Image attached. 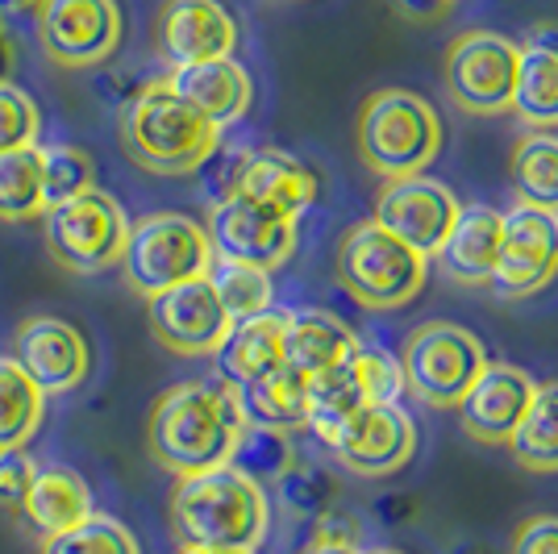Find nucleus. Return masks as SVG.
<instances>
[{
  "instance_id": "f257e3e1",
  "label": "nucleus",
  "mask_w": 558,
  "mask_h": 554,
  "mask_svg": "<svg viewBox=\"0 0 558 554\" xmlns=\"http://www.w3.org/2000/svg\"><path fill=\"white\" fill-rule=\"evenodd\" d=\"M242 425L246 421L230 384L184 380L155 400L146 417V450L175 480L201 475L230 462Z\"/></svg>"
},
{
  "instance_id": "f03ea898",
  "label": "nucleus",
  "mask_w": 558,
  "mask_h": 554,
  "mask_svg": "<svg viewBox=\"0 0 558 554\" xmlns=\"http://www.w3.org/2000/svg\"><path fill=\"white\" fill-rule=\"evenodd\" d=\"M271 526V505L263 484L238 467H213L201 475H180L171 492V533L196 551H258Z\"/></svg>"
},
{
  "instance_id": "7ed1b4c3",
  "label": "nucleus",
  "mask_w": 558,
  "mask_h": 554,
  "mask_svg": "<svg viewBox=\"0 0 558 554\" xmlns=\"http://www.w3.org/2000/svg\"><path fill=\"white\" fill-rule=\"evenodd\" d=\"M217 142L221 125L192 109L167 80L138 88L121 109V146L150 176H196Z\"/></svg>"
},
{
  "instance_id": "20e7f679",
  "label": "nucleus",
  "mask_w": 558,
  "mask_h": 554,
  "mask_svg": "<svg viewBox=\"0 0 558 554\" xmlns=\"http://www.w3.org/2000/svg\"><path fill=\"white\" fill-rule=\"evenodd\" d=\"M359 155L379 180L421 176L442 155V117L425 96L409 88H384L359 109Z\"/></svg>"
},
{
  "instance_id": "39448f33",
  "label": "nucleus",
  "mask_w": 558,
  "mask_h": 554,
  "mask_svg": "<svg viewBox=\"0 0 558 554\" xmlns=\"http://www.w3.org/2000/svg\"><path fill=\"white\" fill-rule=\"evenodd\" d=\"M425 276H429V258L409 242H400L392 230H384L375 217L350 226L347 238L338 242V279L372 313H392L417 301Z\"/></svg>"
},
{
  "instance_id": "423d86ee",
  "label": "nucleus",
  "mask_w": 558,
  "mask_h": 554,
  "mask_svg": "<svg viewBox=\"0 0 558 554\" xmlns=\"http://www.w3.org/2000/svg\"><path fill=\"white\" fill-rule=\"evenodd\" d=\"M213 242L205 226L187 213H146L130 221V238L121 251V276L142 301L167 292L184 279L209 276Z\"/></svg>"
},
{
  "instance_id": "0eeeda50",
  "label": "nucleus",
  "mask_w": 558,
  "mask_h": 554,
  "mask_svg": "<svg viewBox=\"0 0 558 554\" xmlns=\"http://www.w3.org/2000/svg\"><path fill=\"white\" fill-rule=\"evenodd\" d=\"M38 221L50 258L75 276H96L117 267L130 238V217L105 188H88L63 205L47 208Z\"/></svg>"
},
{
  "instance_id": "6e6552de",
  "label": "nucleus",
  "mask_w": 558,
  "mask_h": 554,
  "mask_svg": "<svg viewBox=\"0 0 558 554\" xmlns=\"http://www.w3.org/2000/svg\"><path fill=\"white\" fill-rule=\"evenodd\" d=\"M484 368H488L484 342L471 329L450 322L421 325L400 350L404 393H413L429 409H454Z\"/></svg>"
},
{
  "instance_id": "1a4fd4ad",
  "label": "nucleus",
  "mask_w": 558,
  "mask_h": 554,
  "mask_svg": "<svg viewBox=\"0 0 558 554\" xmlns=\"http://www.w3.org/2000/svg\"><path fill=\"white\" fill-rule=\"evenodd\" d=\"M304 396H308V430L322 434L329 425H338L342 417L359 413L363 405H400L404 371H400L396 354L359 342L342 363L308 375Z\"/></svg>"
},
{
  "instance_id": "9d476101",
  "label": "nucleus",
  "mask_w": 558,
  "mask_h": 554,
  "mask_svg": "<svg viewBox=\"0 0 558 554\" xmlns=\"http://www.w3.org/2000/svg\"><path fill=\"white\" fill-rule=\"evenodd\" d=\"M517 43L496 29H466L446 50V93L471 117H500L512 109Z\"/></svg>"
},
{
  "instance_id": "9b49d317",
  "label": "nucleus",
  "mask_w": 558,
  "mask_h": 554,
  "mask_svg": "<svg viewBox=\"0 0 558 554\" xmlns=\"http://www.w3.org/2000/svg\"><path fill=\"white\" fill-rule=\"evenodd\" d=\"M205 233L217 258L251 263L263 272L283 267L296 251V217H288L283 208L267 205L251 192H233L226 201L209 205Z\"/></svg>"
},
{
  "instance_id": "f8f14e48",
  "label": "nucleus",
  "mask_w": 558,
  "mask_h": 554,
  "mask_svg": "<svg viewBox=\"0 0 558 554\" xmlns=\"http://www.w3.org/2000/svg\"><path fill=\"white\" fill-rule=\"evenodd\" d=\"M317 438L350 475L363 480L392 475L417 455V425L400 405H363L359 413L342 417Z\"/></svg>"
},
{
  "instance_id": "ddd939ff",
  "label": "nucleus",
  "mask_w": 558,
  "mask_h": 554,
  "mask_svg": "<svg viewBox=\"0 0 558 554\" xmlns=\"http://www.w3.org/2000/svg\"><path fill=\"white\" fill-rule=\"evenodd\" d=\"M500 217V254L488 288L500 301H525L558 276V213L517 201Z\"/></svg>"
},
{
  "instance_id": "4468645a",
  "label": "nucleus",
  "mask_w": 558,
  "mask_h": 554,
  "mask_svg": "<svg viewBox=\"0 0 558 554\" xmlns=\"http://www.w3.org/2000/svg\"><path fill=\"white\" fill-rule=\"evenodd\" d=\"M38 47L54 68H100L121 47V4L117 0H43Z\"/></svg>"
},
{
  "instance_id": "2eb2a0df",
  "label": "nucleus",
  "mask_w": 558,
  "mask_h": 554,
  "mask_svg": "<svg viewBox=\"0 0 558 554\" xmlns=\"http://www.w3.org/2000/svg\"><path fill=\"white\" fill-rule=\"evenodd\" d=\"M146 322H150V334L159 338V347L184 359L213 354L233 325L205 276L146 297Z\"/></svg>"
},
{
  "instance_id": "dca6fc26",
  "label": "nucleus",
  "mask_w": 558,
  "mask_h": 554,
  "mask_svg": "<svg viewBox=\"0 0 558 554\" xmlns=\"http://www.w3.org/2000/svg\"><path fill=\"white\" fill-rule=\"evenodd\" d=\"M459 201L442 180L421 176H404V180H388V188L375 201V221L384 230H392L400 242H409L425 258H438L442 242L454 230L459 217Z\"/></svg>"
},
{
  "instance_id": "f3484780",
  "label": "nucleus",
  "mask_w": 558,
  "mask_h": 554,
  "mask_svg": "<svg viewBox=\"0 0 558 554\" xmlns=\"http://www.w3.org/2000/svg\"><path fill=\"white\" fill-rule=\"evenodd\" d=\"M13 363L47 396L75 393L93 371V347L71 322L54 313L25 317L13 334Z\"/></svg>"
},
{
  "instance_id": "a211bd4d",
  "label": "nucleus",
  "mask_w": 558,
  "mask_h": 554,
  "mask_svg": "<svg viewBox=\"0 0 558 554\" xmlns=\"http://www.w3.org/2000/svg\"><path fill=\"white\" fill-rule=\"evenodd\" d=\"M534 388L537 380L530 371L512 368V363H488L480 371V380L466 388L463 400L454 405L463 434L484 446H509L530 400H534Z\"/></svg>"
},
{
  "instance_id": "6ab92c4d",
  "label": "nucleus",
  "mask_w": 558,
  "mask_h": 554,
  "mask_svg": "<svg viewBox=\"0 0 558 554\" xmlns=\"http://www.w3.org/2000/svg\"><path fill=\"white\" fill-rule=\"evenodd\" d=\"M155 47L167 68L226 59L238 47V25L221 0H167L155 22Z\"/></svg>"
},
{
  "instance_id": "aec40b11",
  "label": "nucleus",
  "mask_w": 558,
  "mask_h": 554,
  "mask_svg": "<svg viewBox=\"0 0 558 554\" xmlns=\"http://www.w3.org/2000/svg\"><path fill=\"white\" fill-rule=\"evenodd\" d=\"M509 113L530 130H558V22H537L525 43H517Z\"/></svg>"
},
{
  "instance_id": "412c9836",
  "label": "nucleus",
  "mask_w": 558,
  "mask_h": 554,
  "mask_svg": "<svg viewBox=\"0 0 558 554\" xmlns=\"http://www.w3.org/2000/svg\"><path fill=\"white\" fill-rule=\"evenodd\" d=\"M283 325H288V309H263L255 317L233 322L221 347L213 350L221 384L246 388L283 368Z\"/></svg>"
},
{
  "instance_id": "4be33fe9",
  "label": "nucleus",
  "mask_w": 558,
  "mask_h": 554,
  "mask_svg": "<svg viewBox=\"0 0 558 554\" xmlns=\"http://www.w3.org/2000/svg\"><path fill=\"white\" fill-rule=\"evenodd\" d=\"M167 84L184 96L192 109H201V113L209 117L213 125H221V130L233 125V121H242L246 109H251V100H255V84H251L246 68L233 55L187 63V68H171Z\"/></svg>"
},
{
  "instance_id": "5701e85b",
  "label": "nucleus",
  "mask_w": 558,
  "mask_h": 554,
  "mask_svg": "<svg viewBox=\"0 0 558 554\" xmlns=\"http://www.w3.org/2000/svg\"><path fill=\"white\" fill-rule=\"evenodd\" d=\"M500 226L505 217L488 205H463L454 217V230L438 251L446 279L463 284V288H488L496 272V254H500Z\"/></svg>"
},
{
  "instance_id": "b1692460",
  "label": "nucleus",
  "mask_w": 558,
  "mask_h": 554,
  "mask_svg": "<svg viewBox=\"0 0 558 554\" xmlns=\"http://www.w3.org/2000/svg\"><path fill=\"white\" fill-rule=\"evenodd\" d=\"M359 347V334L342 317L326 309H292L283 325V368L296 375H317V371L342 363L350 350Z\"/></svg>"
},
{
  "instance_id": "393cba45",
  "label": "nucleus",
  "mask_w": 558,
  "mask_h": 554,
  "mask_svg": "<svg viewBox=\"0 0 558 554\" xmlns=\"http://www.w3.org/2000/svg\"><path fill=\"white\" fill-rule=\"evenodd\" d=\"M17 513L25 517L29 530L50 538V533L71 530L75 521H84L93 513V492L84 484V475H75L71 467H38Z\"/></svg>"
},
{
  "instance_id": "a878e982",
  "label": "nucleus",
  "mask_w": 558,
  "mask_h": 554,
  "mask_svg": "<svg viewBox=\"0 0 558 554\" xmlns=\"http://www.w3.org/2000/svg\"><path fill=\"white\" fill-rule=\"evenodd\" d=\"M317 176L304 167L301 159H292L288 150H251L246 167H242V180L238 192H251L267 205L283 208L288 217H301L304 208L317 201Z\"/></svg>"
},
{
  "instance_id": "bb28decb",
  "label": "nucleus",
  "mask_w": 558,
  "mask_h": 554,
  "mask_svg": "<svg viewBox=\"0 0 558 554\" xmlns=\"http://www.w3.org/2000/svg\"><path fill=\"white\" fill-rule=\"evenodd\" d=\"M238 409L246 425H267V430H308V396H304V375L292 368H279L263 375L246 388H233Z\"/></svg>"
},
{
  "instance_id": "cd10ccee",
  "label": "nucleus",
  "mask_w": 558,
  "mask_h": 554,
  "mask_svg": "<svg viewBox=\"0 0 558 554\" xmlns=\"http://www.w3.org/2000/svg\"><path fill=\"white\" fill-rule=\"evenodd\" d=\"M509 446L512 459L525 471H537V475L558 471V380H546L534 388V400H530Z\"/></svg>"
},
{
  "instance_id": "c85d7f7f",
  "label": "nucleus",
  "mask_w": 558,
  "mask_h": 554,
  "mask_svg": "<svg viewBox=\"0 0 558 554\" xmlns=\"http://www.w3.org/2000/svg\"><path fill=\"white\" fill-rule=\"evenodd\" d=\"M47 393L25 375L13 354H0V450H22L38 434Z\"/></svg>"
},
{
  "instance_id": "c756f323",
  "label": "nucleus",
  "mask_w": 558,
  "mask_h": 554,
  "mask_svg": "<svg viewBox=\"0 0 558 554\" xmlns=\"http://www.w3.org/2000/svg\"><path fill=\"white\" fill-rule=\"evenodd\" d=\"M512 188L521 205L558 213V134L534 130L512 150Z\"/></svg>"
},
{
  "instance_id": "7c9ffc66",
  "label": "nucleus",
  "mask_w": 558,
  "mask_h": 554,
  "mask_svg": "<svg viewBox=\"0 0 558 554\" xmlns=\"http://www.w3.org/2000/svg\"><path fill=\"white\" fill-rule=\"evenodd\" d=\"M47 213L43 196V146L0 155V221H34Z\"/></svg>"
},
{
  "instance_id": "2f4dec72",
  "label": "nucleus",
  "mask_w": 558,
  "mask_h": 554,
  "mask_svg": "<svg viewBox=\"0 0 558 554\" xmlns=\"http://www.w3.org/2000/svg\"><path fill=\"white\" fill-rule=\"evenodd\" d=\"M213 292L221 309L230 313V322H242V317H255L263 309H271V272L263 267H251V263H233V258H217L213 254L209 276Z\"/></svg>"
},
{
  "instance_id": "473e14b6",
  "label": "nucleus",
  "mask_w": 558,
  "mask_h": 554,
  "mask_svg": "<svg viewBox=\"0 0 558 554\" xmlns=\"http://www.w3.org/2000/svg\"><path fill=\"white\" fill-rule=\"evenodd\" d=\"M292 462H296L292 438L283 430H267V425H242L238 446H233L230 455V467H238L242 475H251L255 484H276Z\"/></svg>"
},
{
  "instance_id": "72a5a7b5",
  "label": "nucleus",
  "mask_w": 558,
  "mask_h": 554,
  "mask_svg": "<svg viewBox=\"0 0 558 554\" xmlns=\"http://www.w3.org/2000/svg\"><path fill=\"white\" fill-rule=\"evenodd\" d=\"M38 554H142V546L138 538L125 530L117 517L88 513L71 530L43 538V551Z\"/></svg>"
},
{
  "instance_id": "f704fd0d",
  "label": "nucleus",
  "mask_w": 558,
  "mask_h": 554,
  "mask_svg": "<svg viewBox=\"0 0 558 554\" xmlns=\"http://www.w3.org/2000/svg\"><path fill=\"white\" fill-rule=\"evenodd\" d=\"M96 188V162L84 146H71V142H54L43 146V196L47 208L63 205L71 196Z\"/></svg>"
},
{
  "instance_id": "c9c22d12",
  "label": "nucleus",
  "mask_w": 558,
  "mask_h": 554,
  "mask_svg": "<svg viewBox=\"0 0 558 554\" xmlns=\"http://www.w3.org/2000/svg\"><path fill=\"white\" fill-rule=\"evenodd\" d=\"M38 134H43V113H38L34 96L22 93L13 80L0 84V155L38 146Z\"/></svg>"
},
{
  "instance_id": "e433bc0d",
  "label": "nucleus",
  "mask_w": 558,
  "mask_h": 554,
  "mask_svg": "<svg viewBox=\"0 0 558 554\" xmlns=\"http://www.w3.org/2000/svg\"><path fill=\"white\" fill-rule=\"evenodd\" d=\"M279 492H283V501L292 513H304V517H322L333 501V480L322 475L317 467H301V462H292L283 475L276 480Z\"/></svg>"
},
{
  "instance_id": "4c0bfd02",
  "label": "nucleus",
  "mask_w": 558,
  "mask_h": 554,
  "mask_svg": "<svg viewBox=\"0 0 558 554\" xmlns=\"http://www.w3.org/2000/svg\"><path fill=\"white\" fill-rule=\"evenodd\" d=\"M246 155H251V150H242V146L217 142V150L196 167V176L205 180V192H209V205H217V201H226V196L238 192V180H242Z\"/></svg>"
},
{
  "instance_id": "58836bf2",
  "label": "nucleus",
  "mask_w": 558,
  "mask_h": 554,
  "mask_svg": "<svg viewBox=\"0 0 558 554\" xmlns=\"http://www.w3.org/2000/svg\"><path fill=\"white\" fill-rule=\"evenodd\" d=\"M38 475V462L22 450H0V508H22L25 492Z\"/></svg>"
},
{
  "instance_id": "ea45409f",
  "label": "nucleus",
  "mask_w": 558,
  "mask_h": 554,
  "mask_svg": "<svg viewBox=\"0 0 558 554\" xmlns=\"http://www.w3.org/2000/svg\"><path fill=\"white\" fill-rule=\"evenodd\" d=\"M512 554H558V517L537 513L512 533Z\"/></svg>"
},
{
  "instance_id": "a19ab883",
  "label": "nucleus",
  "mask_w": 558,
  "mask_h": 554,
  "mask_svg": "<svg viewBox=\"0 0 558 554\" xmlns=\"http://www.w3.org/2000/svg\"><path fill=\"white\" fill-rule=\"evenodd\" d=\"M313 542H338V546H359V521L350 513H322L313 517Z\"/></svg>"
},
{
  "instance_id": "79ce46f5",
  "label": "nucleus",
  "mask_w": 558,
  "mask_h": 554,
  "mask_svg": "<svg viewBox=\"0 0 558 554\" xmlns=\"http://www.w3.org/2000/svg\"><path fill=\"white\" fill-rule=\"evenodd\" d=\"M450 4L454 0H396V9L404 17H413V22H434V17H442Z\"/></svg>"
},
{
  "instance_id": "37998d69",
  "label": "nucleus",
  "mask_w": 558,
  "mask_h": 554,
  "mask_svg": "<svg viewBox=\"0 0 558 554\" xmlns=\"http://www.w3.org/2000/svg\"><path fill=\"white\" fill-rule=\"evenodd\" d=\"M13 63H17V55H13V38H9V34H4V25H0V84H9Z\"/></svg>"
},
{
  "instance_id": "c03bdc74",
  "label": "nucleus",
  "mask_w": 558,
  "mask_h": 554,
  "mask_svg": "<svg viewBox=\"0 0 558 554\" xmlns=\"http://www.w3.org/2000/svg\"><path fill=\"white\" fill-rule=\"evenodd\" d=\"M43 0H0V22L4 17H25V13H38Z\"/></svg>"
},
{
  "instance_id": "a18cd8bd",
  "label": "nucleus",
  "mask_w": 558,
  "mask_h": 554,
  "mask_svg": "<svg viewBox=\"0 0 558 554\" xmlns=\"http://www.w3.org/2000/svg\"><path fill=\"white\" fill-rule=\"evenodd\" d=\"M301 554H363L359 546H338V542H308Z\"/></svg>"
},
{
  "instance_id": "49530a36",
  "label": "nucleus",
  "mask_w": 558,
  "mask_h": 554,
  "mask_svg": "<svg viewBox=\"0 0 558 554\" xmlns=\"http://www.w3.org/2000/svg\"><path fill=\"white\" fill-rule=\"evenodd\" d=\"M180 554H255V551H196V546H184Z\"/></svg>"
},
{
  "instance_id": "de8ad7c7",
  "label": "nucleus",
  "mask_w": 558,
  "mask_h": 554,
  "mask_svg": "<svg viewBox=\"0 0 558 554\" xmlns=\"http://www.w3.org/2000/svg\"><path fill=\"white\" fill-rule=\"evenodd\" d=\"M372 554H404V551H396V546H379V551H372Z\"/></svg>"
}]
</instances>
